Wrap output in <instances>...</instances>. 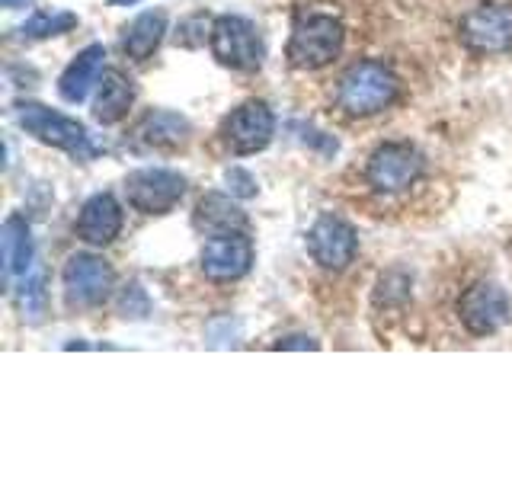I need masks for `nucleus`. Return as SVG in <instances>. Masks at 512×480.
<instances>
[]
</instances>
